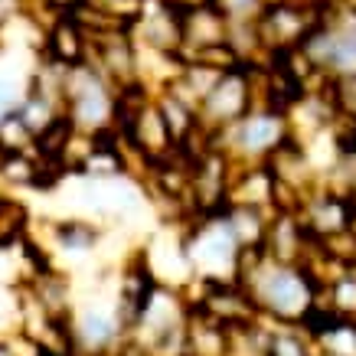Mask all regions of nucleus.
Instances as JSON below:
<instances>
[{"instance_id": "nucleus-4", "label": "nucleus", "mask_w": 356, "mask_h": 356, "mask_svg": "<svg viewBox=\"0 0 356 356\" xmlns=\"http://www.w3.org/2000/svg\"><path fill=\"white\" fill-rule=\"evenodd\" d=\"M72 138H76V124H72V118H69L65 111H59L46 128H40L33 134V154H36V157H59V161H63L65 147H69Z\"/></svg>"}, {"instance_id": "nucleus-5", "label": "nucleus", "mask_w": 356, "mask_h": 356, "mask_svg": "<svg viewBox=\"0 0 356 356\" xmlns=\"http://www.w3.org/2000/svg\"><path fill=\"white\" fill-rule=\"evenodd\" d=\"M30 232V209L17 196L0 193V248L20 245L23 236Z\"/></svg>"}, {"instance_id": "nucleus-1", "label": "nucleus", "mask_w": 356, "mask_h": 356, "mask_svg": "<svg viewBox=\"0 0 356 356\" xmlns=\"http://www.w3.org/2000/svg\"><path fill=\"white\" fill-rule=\"evenodd\" d=\"M40 56L56 65H63V69L88 63V33L79 26L72 13H56L53 20L43 26Z\"/></svg>"}, {"instance_id": "nucleus-7", "label": "nucleus", "mask_w": 356, "mask_h": 356, "mask_svg": "<svg viewBox=\"0 0 356 356\" xmlns=\"http://www.w3.org/2000/svg\"><path fill=\"white\" fill-rule=\"evenodd\" d=\"M40 7H43L49 17H56V13H69V10H76L82 0H36Z\"/></svg>"}, {"instance_id": "nucleus-2", "label": "nucleus", "mask_w": 356, "mask_h": 356, "mask_svg": "<svg viewBox=\"0 0 356 356\" xmlns=\"http://www.w3.org/2000/svg\"><path fill=\"white\" fill-rule=\"evenodd\" d=\"M307 294H311V288H307V281H304L301 271L278 268L265 278L255 304H259V307H268L281 321H291L294 314L307 311Z\"/></svg>"}, {"instance_id": "nucleus-8", "label": "nucleus", "mask_w": 356, "mask_h": 356, "mask_svg": "<svg viewBox=\"0 0 356 356\" xmlns=\"http://www.w3.org/2000/svg\"><path fill=\"white\" fill-rule=\"evenodd\" d=\"M0 356H17V353H13L10 343H3V340H0Z\"/></svg>"}, {"instance_id": "nucleus-6", "label": "nucleus", "mask_w": 356, "mask_h": 356, "mask_svg": "<svg viewBox=\"0 0 356 356\" xmlns=\"http://www.w3.org/2000/svg\"><path fill=\"white\" fill-rule=\"evenodd\" d=\"M53 236L65 252H88L98 242V229L86 219H65V222H56Z\"/></svg>"}, {"instance_id": "nucleus-9", "label": "nucleus", "mask_w": 356, "mask_h": 356, "mask_svg": "<svg viewBox=\"0 0 356 356\" xmlns=\"http://www.w3.org/2000/svg\"><path fill=\"white\" fill-rule=\"evenodd\" d=\"M108 356H118V353H108Z\"/></svg>"}, {"instance_id": "nucleus-3", "label": "nucleus", "mask_w": 356, "mask_h": 356, "mask_svg": "<svg viewBox=\"0 0 356 356\" xmlns=\"http://www.w3.org/2000/svg\"><path fill=\"white\" fill-rule=\"evenodd\" d=\"M121 337L118 317L88 307L72 321V343H76V356H108L115 350Z\"/></svg>"}]
</instances>
